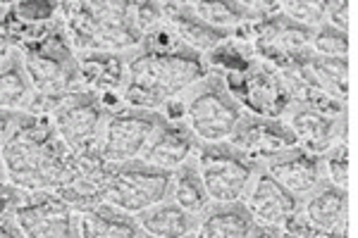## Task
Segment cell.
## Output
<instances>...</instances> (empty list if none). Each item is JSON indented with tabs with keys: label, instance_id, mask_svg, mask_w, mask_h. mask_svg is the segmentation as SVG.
Instances as JSON below:
<instances>
[{
	"label": "cell",
	"instance_id": "7",
	"mask_svg": "<svg viewBox=\"0 0 358 238\" xmlns=\"http://www.w3.org/2000/svg\"><path fill=\"white\" fill-rule=\"evenodd\" d=\"M210 205H232L244 200L256 167L229 143H203L194 155Z\"/></svg>",
	"mask_w": 358,
	"mask_h": 238
},
{
	"label": "cell",
	"instance_id": "16",
	"mask_svg": "<svg viewBox=\"0 0 358 238\" xmlns=\"http://www.w3.org/2000/svg\"><path fill=\"white\" fill-rule=\"evenodd\" d=\"M79 81L115 110L122 105V86L127 77V55L117 53H77Z\"/></svg>",
	"mask_w": 358,
	"mask_h": 238
},
{
	"label": "cell",
	"instance_id": "11",
	"mask_svg": "<svg viewBox=\"0 0 358 238\" xmlns=\"http://www.w3.org/2000/svg\"><path fill=\"white\" fill-rule=\"evenodd\" d=\"M227 143L234 150H239L246 160H251L253 165H263L265 160L299 146L285 119L256 117L248 112H244Z\"/></svg>",
	"mask_w": 358,
	"mask_h": 238
},
{
	"label": "cell",
	"instance_id": "2",
	"mask_svg": "<svg viewBox=\"0 0 358 238\" xmlns=\"http://www.w3.org/2000/svg\"><path fill=\"white\" fill-rule=\"evenodd\" d=\"M3 179L27 193L62 191L79 177L77 155L55 133L48 117L24 112L13 136L0 146Z\"/></svg>",
	"mask_w": 358,
	"mask_h": 238
},
{
	"label": "cell",
	"instance_id": "25",
	"mask_svg": "<svg viewBox=\"0 0 358 238\" xmlns=\"http://www.w3.org/2000/svg\"><path fill=\"white\" fill-rule=\"evenodd\" d=\"M206 65L210 72L215 74H239V72H246L256 65L258 57L253 55L251 45L244 43V40L229 36L224 43L217 45L215 50H210L208 55H203Z\"/></svg>",
	"mask_w": 358,
	"mask_h": 238
},
{
	"label": "cell",
	"instance_id": "18",
	"mask_svg": "<svg viewBox=\"0 0 358 238\" xmlns=\"http://www.w3.org/2000/svg\"><path fill=\"white\" fill-rule=\"evenodd\" d=\"M346 207H349L346 191L337 188L330 181H322L313 193L301 200L299 214L303 217V222L320 231L346 234Z\"/></svg>",
	"mask_w": 358,
	"mask_h": 238
},
{
	"label": "cell",
	"instance_id": "32",
	"mask_svg": "<svg viewBox=\"0 0 358 238\" xmlns=\"http://www.w3.org/2000/svg\"><path fill=\"white\" fill-rule=\"evenodd\" d=\"M22 114L24 112H10V110H0V146L13 136L15 126L20 124Z\"/></svg>",
	"mask_w": 358,
	"mask_h": 238
},
{
	"label": "cell",
	"instance_id": "28",
	"mask_svg": "<svg viewBox=\"0 0 358 238\" xmlns=\"http://www.w3.org/2000/svg\"><path fill=\"white\" fill-rule=\"evenodd\" d=\"M282 15L306 29H317L325 24V3H306V0L282 3Z\"/></svg>",
	"mask_w": 358,
	"mask_h": 238
},
{
	"label": "cell",
	"instance_id": "29",
	"mask_svg": "<svg viewBox=\"0 0 358 238\" xmlns=\"http://www.w3.org/2000/svg\"><path fill=\"white\" fill-rule=\"evenodd\" d=\"M282 229L287 231V236L289 238H346V234H332V231L315 229V226H310L308 222H303L301 214L287 219V222L282 224Z\"/></svg>",
	"mask_w": 358,
	"mask_h": 238
},
{
	"label": "cell",
	"instance_id": "36",
	"mask_svg": "<svg viewBox=\"0 0 358 238\" xmlns=\"http://www.w3.org/2000/svg\"><path fill=\"white\" fill-rule=\"evenodd\" d=\"M138 238H151V236H146V234H141V236H138Z\"/></svg>",
	"mask_w": 358,
	"mask_h": 238
},
{
	"label": "cell",
	"instance_id": "20",
	"mask_svg": "<svg viewBox=\"0 0 358 238\" xmlns=\"http://www.w3.org/2000/svg\"><path fill=\"white\" fill-rule=\"evenodd\" d=\"M141 229L134 214L115 210L110 205H96L79 212V238H138Z\"/></svg>",
	"mask_w": 358,
	"mask_h": 238
},
{
	"label": "cell",
	"instance_id": "13",
	"mask_svg": "<svg viewBox=\"0 0 358 238\" xmlns=\"http://www.w3.org/2000/svg\"><path fill=\"white\" fill-rule=\"evenodd\" d=\"M282 119L289 126L299 146L313 155H325L332 146L346 138V117H332L313 107L292 105Z\"/></svg>",
	"mask_w": 358,
	"mask_h": 238
},
{
	"label": "cell",
	"instance_id": "24",
	"mask_svg": "<svg viewBox=\"0 0 358 238\" xmlns=\"http://www.w3.org/2000/svg\"><path fill=\"white\" fill-rule=\"evenodd\" d=\"M170 200L177 202L184 212H189L192 217H199L201 212L210 205L203 188V181L199 177L196 170V162L189 160L184 162L179 170L172 172V191H170Z\"/></svg>",
	"mask_w": 358,
	"mask_h": 238
},
{
	"label": "cell",
	"instance_id": "19",
	"mask_svg": "<svg viewBox=\"0 0 358 238\" xmlns=\"http://www.w3.org/2000/svg\"><path fill=\"white\" fill-rule=\"evenodd\" d=\"M256 222L241 202L232 205H208L196 217L194 238H253Z\"/></svg>",
	"mask_w": 358,
	"mask_h": 238
},
{
	"label": "cell",
	"instance_id": "12",
	"mask_svg": "<svg viewBox=\"0 0 358 238\" xmlns=\"http://www.w3.org/2000/svg\"><path fill=\"white\" fill-rule=\"evenodd\" d=\"M241 205L246 207L256 226H282L301 210V200L294 198L263 167H256V174L248 184Z\"/></svg>",
	"mask_w": 358,
	"mask_h": 238
},
{
	"label": "cell",
	"instance_id": "27",
	"mask_svg": "<svg viewBox=\"0 0 358 238\" xmlns=\"http://www.w3.org/2000/svg\"><path fill=\"white\" fill-rule=\"evenodd\" d=\"M322 158V174H325V181H330L337 188L349 186V150H346V141L337 143L327 150Z\"/></svg>",
	"mask_w": 358,
	"mask_h": 238
},
{
	"label": "cell",
	"instance_id": "5",
	"mask_svg": "<svg viewBox=\"0 0 358 238\" xmlns=\"http://www.w3.org/2000/svg\"><path fill=\"white\" fill-rule=\"evenodd\" d=\"M184 107L182 121L194 133L199 146L203 143H227L236 124L244 117V110L224 89L220 74L210 72L203 81L179 96Z\"/></svg>",
	"mask_w": 358,
	"mask_h": 238
},
{
	"label": "cell",
	"instance_id": "35",
	"mask_svg": "<svg viewBox=\"0 0 358 238\" xmlns=\"http://www.w3.org/2000/svg\"><path fill=\"white\" fill-rule=\"evenodd\" d=\"M0 238H24L17 231V226L13 224L10 217H0Z\"/></svg>",
	"mask_w": 358,
	"mask_h": 238
},
{
	"label": "cell",
	"instance_id": "21",
	"mask_svg": "<svg viewBox=\"0 0 358 238\" xmlns=\"http://www.w3.org/2000/svg\"><path fill=\"white\" fill-rule=\"evenodd\" d=\"M136 222L141 234L151 238H189L194 234L196 217L184 212L177 202L163 200L148 207L146 212L136 214Z\"/></svg>",
	"mask_w": 358,
	"mask_h": 238
},
{
	"label": "cell",
	"instance_id": "1",
	"mask_svg": "<svg viewBox=\"0 0 358 238\" xmlns=\"http://www.w3.org/2000/svg\"><path fill=\"white\" fill-rule=\"evenodd\" d=\"M208 74L210 69L203 55L184 48L170 29L160 24L148 34L141 48L127 55L122 105L160 112L167 103L184 96Z\"/></svg>",
	"mask_w": 358,
	"mask_h": 238
},
{
	"label": "cell",
	"instance_id": "14",
	"mask_svg": "<svg viewBox=\"0 0 358 238\" xmlns=\"http://www.w3.org/2000/svg\"><path fill=\"white\" fill-rule=\"evenodd\" d=\"M199 141L187 129L184 121H167L165 117L158 121L155 131L148 138L138 162L148 167H155L160 172H175L184 162L194 160Z\"/></svg>",
	"mask_w": 358,
	"mask_h": 238
},
{
	"label": "cell",
	"instance_id": "23",
	"mask_svg": "<svg viewBox=\"0 0 358 238\" xmlns=\"http://www.w3.org/2000/svg\"><path fill=\"white\" fill-rule=\"evenodd\" d=\"M31 81L24 72L20 53L15 50L13 55L0 62V110L27 112L29 105H31Z\"/></svg>",
	"mask_w": 358,
	"mask_h": 238
},
{
	"label": "cell",
	"instance_id": "34",
	"mask_svg": "<svg viewBox=\"0 0 358 238\" xmlns=\"http://www.w3.org/2000/svg\"><path fill=\"white\" fill-rule=\"evenodd\" d=\"M253 238H289L282 226H256Z\"/></svg>",
	"mask_w": 358,
	"mask_h": 238
},
{
	"label": "cell",
	"instance_id": "8",
	"mask_svg": "<svg viewBox=\"0 0 358 238\" xmlns=\"http://www.w3.org/2000/svg\"><path fill=\"white\" fill-rule=\"evenodd\" d=\"M224 89L241 105V110L256 117L282 119L292 107L289 91L280 69L256 60V65L239 74H220Z\"/></svg>",
	"mask_w": 358,
	"mask_h": 238
},
{
	"label": "cell",
	"instance_id": "30",
	"mask_svg": "<svg viewBox=\"0 0 358 238\" xmlns=\"http://www.w3.org/2000/svg\"><path fill=\"white\" fill-rule=\"evenodd\" d=\"M27 191L17 188L8 181V179L0 177V217H10L15 212V207L24 200Z\"/></svg>",
	"mask_w": 358,
	"mask_h": 238
},
{
	"label": "cell",
	"instance_id": "3",
	"mask_svg": "<svg viewBox=\"0 0 358 238\" xmlns=\"http://www.w3.org/2000/svg\"><path fill=\"white\" fill-rule=\"evenodd\" d=\"M60 22L74 53L131 55L146 40L134 3H60Z\"/></svg>",
	"mask_w": 358,
	"mask_h": 238
},
{
	"label": "cell",
	"instance_id": "6",
	"mask_svg": "<svg viewBox=\"0 0 358 238\" xmlns=\"http://www.w3.org/2000/svg\"><path fill=\"white\" fill-rule=\"evenodd\" d=\"M172 174L148 167L143 162L108 165L98 181V202L127 214H141L148 207L170 200Z\"/></svg>",
	"mask_w": 358,
	"mask_h": 238
},
{
	"label": "cell",
	"instance_id": "22",
	"mask_svg": "<svg viewBox=\"0 0 358 238\" xmlns=\"http://www.w3.org/2000/svg\"><path fill=\"white\" fill-rule=\"evenodd\" d=\"M299 60L322 93H327L334 101H346V93H349V60L346 57H322L306 50Z\"/></svg>",
	"mask_w": 358,
	"mask_h": 238
},
{
	"label": "cell",
	"instance_id": "31",
	"mask_svg": "<svg viewBox=\"0 0 358 238\" xmlns=\"http://www.w3.org/2000/svg\"><path fill=\"white\" fill-rule=\"evenodd\" d=\"M325 24L346 34L349 29V3H325Z\"/></svg>",
	"mask_w": 358,
	"mask_h": 238
},
{
	"label": "cell",
	"instance_id": "37",
	"mask_svg": "<svg viewBox=\"0 0 358 238\" xmlns=\"http://www.w3.org/2000/svg\"><path fill=\"white\" fill-rule=\"evenodd\" d=\"M0 177H3V167H0Z\"/></svg>",
	"mask_w": 358,
	"mask_h": 238
},
{
	"label": "cell",
	"instance_id": "4",
	"mask_svg": "<svg viewBox=\"0 0 358 238\" xmlns=\"http://www.w3.org/2000/svg\"><path fill=\"white\" fill-rule=\"evenodd\" d=\"M17 53L31 81L34 96H65L86 91L79 81L77 53L69 43L60 17L34 38L17 45Z\"/></svg>",
	"mask_w": 358,
	"mask_h": 238
},
{
	"label": "cell",
	"instance_id": "15",
	"mask_svg": "<svg viewBox=\"0 0 358 238\" xmlns=\"http://www.w3.org/2000/svg\"><path fill=\"white\" fill-rule=\"evenodd\" d=\"M265 172L285 186L294 198L303 200L306 195H310L313 191L325 181V174H322V158L313 155L301 146H294L285 153L275 155V158L265 160L263 165Z\"/></svg>",
	"mask_w": 358,
	"mask_h": 238
},
{
	"label": "cell",
	"instance_id": "9",
	"mask_svg": "<svg viewBox=\"0 0 358 238\" xmlns=\"http://www.w3.org/2000/svg\"><path fill=\"white\" fill-rule=\"evenodd\" d=\"M160 119H163V114L151 112V110L127 105L110 110L106 124H103L101 138H98V155L108 165L136 162Z\"/></svg>",
	"mask_w": 358,
	"mask_h": 238
},
{
	"label": "cell",
	"instance_id": "26",
	"mask_svg": "<svg viewBox=\"0 0 358 238\" xmlns=\"http://www.w3.org/2000/svg\"><path fill=\"white\" fill-rule=\"evenodd\" d=\"M308 50L322 57H346L349 55V36L330 24L313 29Z\"/></svg>",
	"mask_w": 358,
	"mask_h": 238
},
{
	"label": "cell",
	"instance_id": "33",
	"mask_svg": "<svg viewBox=\"0 0 358 238\" xmlns=\"http://www.w3.org/2000/svg\"><path fill=\"white\" fill-rule=\"evenodd\" d=\"M5 10H8V3H0V62L5 60V57H10L15 53V43L8 38V34H5L3 29V17H5Z\"/></svg>",
	"mask_w": 358,
	"mask_h": 238
},
{
	"label": "cell",
	"instance_id": "17",
	"mask_svg": "<svg viewBox=\"0 0 358 238\" xmlns=\"http://www.w3.org/2000/svg\"><path fill=\"white\" fill-rule=\"evenodd\" d=\"M163 24L170 29V34L184 48L199 55H208L232 36L229 31H220V29L206 24L194 13L192 3H163Z\"/></svg>",
	"mask_w": 358,
	"mask_h": 238
},
{
	"label": "cell",
	"instance_id": "10",
	"mask_svg": "<svg viewBox=\"0 0 358 238\" xmlns=\"http://www.w3.org/2000/svg\"><path fill=\"white\" fill-rule=\"evenodd\" d=\"M10 219L24 238H79V212L53 191L27 193Z\"/></svg>",
	"mask_w": 358,
	"mask_h": 238
}]
</instances>
